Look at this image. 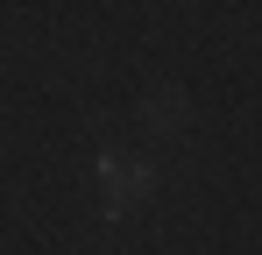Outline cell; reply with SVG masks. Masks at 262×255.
Segmentation results:
<instances>
[{"mask_svg": "<svg viewBox=\"0 0 262 255\" xmlns=\"http://www.w3.org/2000/svg\"><path fill=\"white\" fill-rule=\"evenodd\" d=\"M149 128H156V135H177V128H184V99H177V92H156V99H149Z\"/></svg>", "mask_w": 262, "mask_h": 255, "instance_id": "cell-2", "label": "cell"}, {"mask_svg": "<svg viewBox=\"0 0 262 255\" xmlns=\"http://www.w3.org/2000/svg\"><path fill=\"white\" fill-rule=\"evenodd\" d=\"M99 177H106V206H114V213L156 184V170H149V163H128V156H106V163H99Z\"/></svg>", "mask_w": 262, "mask_h": 255, "instance_id": "cell-1", "label": "cell"}]
</instances>
